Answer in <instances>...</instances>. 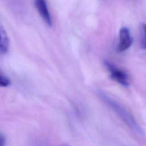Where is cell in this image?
Returning a JSON list of instances; mask_svg holds the SVG:
<instances>
[{
    "label": "cell",
    "instance_id": "1",
    "mask_svg": "<svg viewBox=\"0 0 146 146\" xmlns=\"http://www.w3.org/2000/svg\"><path fill=\"white\" fill-rule=\"evenodd\" d=\"M98 94L103 101L119 116L132 131L140 135H144L143 129L138 124L133 115L124 106L109 96L108 95L103 91H98Z\"/></svg>",
    "mask_w": 146,
    "mask_h": 146
},
{
    "label": "cell",
    "instance_id": "2",
    "mask_svg": "<svg viewBox=\"0 0 146 146\" xmlns=\"http://www.w3.org/2000/svg\"><path fill=\"white\" fill-rule=\"evenodd\" d=\"M104 64L110 74V78L121 86L128 87L129 85L127 75L122 70H120L111 62L104 60Z\"/></svg>",
    "mask_w": 146,
    "mask_h": 146
},
{
    "label": "cell",
    "instance_id": "3",
    "mask_svg": "<svg viewBox=\"0 0 146 146\" xmlns=\"http://www.w3.org/2000/svg\"><path fill=\"white\" fill-rule=\"evenodd\" d=\"M133 43V39L131 36L129 29L126 27H123L119 32V43L117 45V50L119 52H121L129 48Z\"/></svg>",
    "mask_w": 146,
    "mask_h": 146
},
{
    "label": "cell",
    "instance_id": "4",
    "mask_svg": "<svg viewBox=\"0 0 146 146\" xmlns=\"http://www.w3.org/2000/svg\"><path fill=\"white\" fill-rule=\"evenodd\" d=\"M35 6L42 19L49 26H52V19L46 0H34Z\"/></svg>",
    "mask_w": 146,
    "mask_h": 146
},
{
    "label": "cell",
    "instance_id": "5",
    "mask_svg": "<svg viewBox=\"0 0 146 146\" xmlns=\"http://www.w3.org/2000/svg\"><path fill=\"white\" fill-rule=\"evenodd\" d=\"M10 42L9 37L0 25V53L5 54L9 50Z\"/></svg>",
    "mask_w": 146,
    "mask_h": 146
},
{
    "label": "cell",
    "instance_id": "6",
    "mask_svg": "<svg viewBox=\"0 0 146 146\" xmlns=\"http://www.w3.org/2000/svg\"><path fill=\"white\" fill-rule=\"evenodd\" d=\"M11 84L10 80L0 73V87H6Z\"/></svg>",
    "mask_w": 146,
    "mask_h": 146
},
{
    "label": "cell",
    "instance_id": "7",
    "mask_svg": "<svg viewBox=\"0 0 146 146\" xmlns=\"http://www.w3.org/2000/svg\"><path fill=\"white\" fill-rule=\"evenodd\" d=\"M6 139L5 137L1 133H0V146L4 145L5 144Z\"/></svg>",
    "mask_w": 146,
    "mask_h": 146
},
{
    "label": "cell",
    "instance_id": "8",
    "mask_svg": "<svg viewBox=\"0 0 146 146\" xmlns=\"http://www.w3.org/2000/svg\"><path fill=\"white\" fill-rule=\"evenodd\" d=\"M143 30H144V36H145V40H144V47L145 48H146V24H144L143 26Z\"/></svg>",
    "mask_w": 146,
    "mask_h": 146
}]
</instances>
